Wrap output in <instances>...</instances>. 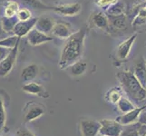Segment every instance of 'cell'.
<instances>
[{"instance_id":"cell-25","label":"cell","mask_w":146,"mask_h":136,"mask_svg":"<svg viewBox=\"0 0 146 136\" xmlns=\"http://www.w3.org/2000/svg\"><path fill=\"white\" fill-rule=\"evenodd\" d=\"M4 7V17H16L18 10L20 9L18 3L17 1H12V0H9Z\"/></svg>"},{"instance_id":"cell-24","label":"cell","mask_w":146,"mask_h":136,"mask_svg":"<svg viewBox=\"0 0 146 136\" xmlns=\"http://www.w3.org/2000/svg\"><path fill=\"white\" fill-rule=\"evenodd\" d=\"M116 105H117L119 111L123 114L129 113V112H131V111H133V109L136 108L134 103H133L128 97H125V96H123L122 99H121Z\"/></svg>"},{"instance_id":"cell-30","label":"cell","mask_w":146,"mask_h":136,"mask_svg":"<svg viewBox=\"0 0 146 136\" xmlns=\"http://www.w3.org/2000/svg\"><path fill=\"white\" fill-rule=\"evenodd\" d=\"M17 17L19 21H27L32 18V12L27 7H22L18 10Z\"/></svg>"},{"instance_id":"cell-8","label":"cell","mask_w":146,"mask_h":136,"mask_svg":"<svg viewBox=\"0 0 146 136\" xmlns=\"http://www.w3.org/2000/svg\"><path fill=\"white\" fill-rule=\"evenodd\" d=\"M89 21H90L89 22L90 26L92 27L98 28L105 32H110L111 26H110L109 20L107 17V15L105 13L101 12V11L94 12L91 15V17H90Z\"/></svg>"},{"instance_id":"cell-17","label":"cell","mask_w":146,"mask_h":136,"mask_svg":"<svg viewBox=\"0 0 146 136\" xmlns=\"http://www.w3.org/2000/svg\"><path fill=\"white\" fill-rule=\"evenodd\" d=\"M87 69H88V64L85 61H83V60H79V61L74 63L72 65H70L65 70H66L71 76L78 77L86 73Z\"/></svg>"},{"instance_id":"cell-35","label":"cell","mask_w":146,"mask_h":136,"mask_svg":"<svg viewBox=\"0 0 146 136\" xmlns=\"http://www.w3.org/2000/svg\"><path fill=\"white\" fill-rule=\"evenodd\" d=\"M9 36H12V34H8V33H7L6 31H5V30L3 29V27H2V26H1V23H0V40L3 39V38H6V37Z\"/></svg>"},{"instance_id":"cell-7","label":"cell","mask_w":146,"mask_h":136,"mask_svg":"<svg viewBox=\"0 0 146 136\" xmlns=\"http://www.w3.org/2000/svg\"><path fill=\"white\" fill-rule=\"evenodd\" d=\"M19 42L16 44V46L11 49V51H10L7 56L5 58L3 61L0 62V76H2V77L7 76V75L12 71V69L17 61Z\"/></svg>"},{"instance_id":"cell-31","label":"cell","mask_w":146,"mask_h":136,"mask_svg":"<svg viewBox=\"0 0 146 136\" xmlns=\"http://www.w3.org/2000/svg\"><path fill=\"white\" fill-rule=\"evenodd\" d=\"M117 1L118 0H96V1H95V5L100 8L106 10L107 8H109L112 6V5L116 3Z\"/></svg>"},{"instance_id":"cell-27","label":"cell","mask_w":146,"mask_h":136,"mask_svg":"<svg viewBox=\"0 0 146 136\" xmlns=\"http://www.w3.org/2000/svg\"><path fill=\"white\" fill-rule=\"evenodd\" d=\"M145 21H146V4L142 7H140L132 25L133 27L141 26L142 24H144Z\"/></svg>"},{"instance_id":"cell-34","label":"cell","mask_w":146,"mask_h":136,"mask_svg":"<svg viewBox=\"0 0 146 136\" xmlns=\"http://www.w3.org/2000/svg\"><path fill=\"white\" fill-rule=\"evenodd\" d=\"M138 122L142 124H145L146 125V109H144L142 113H141L140 116H139V120Z\"/></svg>"},{"instance_id":"cell-10","label":"cell","mask_w":146,"mask_h":136,"mask_svg":"<svg viewBox=\"0 0 146 136\" xmlns=\"http://www.w3.org/2000/svg\"><path fill=\"white\" fill-rule=\"evenodd\" d=\"M27 37L28 43L31 45H33V46H36V45H40L42 44L53 41L54 40V37L50 36V34H46L41 31H39L36 27H34L27 34Z\"/></svg>"},{"instance_id":"cell-16","label":"cell","mask_w":146,"mask_h":136,"mask_svg":"<svg viewBox=\"0 0 146 136\" xmlns=\"http://www.w3.org/2000/svg\"><path fill=\"white\" fill-rule=\"evenodd\" d=\"M54 20L50 17H40L37 18L36 27L39 31H41L46 34H50L54 27Z\"/></svg>"},{"instance_id":"cell-11","label":"cell","mask_w":146,"mask_h":136,"mask_svg":"<svg viewBox=\"0 0 146 136\" xmlns=\"http://www.w3.org/2000/svg\"><path fill=\"white\" fill-rule=\"evenodd\" d=\"M37 21L36 17H32L27 21H18L14 28V34L20 38L27 36V34L36 27Z\"/></svg>"},{"instance_id":"cell-21","label":"cell","mask_w":146,"mask_h":136,"mask_svg":"<svg viewBox=\"0 0 146 136\" xmlns=\"http://www.w3.org/2000/svg\"><path fill=\"white\" fill-rule=\"evenodd\" d=\"M19 20L17 19V16L16 17H3L0 19V23H1V26L3 29L6 31L7 33L10 34H14V28L16 27V25Z\"/></svg>"},{"instance_id":"cell-36","label":"cell","mask_w":146,"mask_h":136,"mask_svg":"<svg viewBox=\"0 0 146 136\" xmlns=\"http://www.w3.org/2000/svg\"><path fill=\"white\" fill-rule=\"evenodd\" d=\"M9 0H0V6H5Z\"/></svg>"},{"instance_id":"cell-5","label":"cell","mask_w":146,"mask_h":136,"mask_svg":"<svg viewBox=\"0 0 146 136\" xmlns=\"http://www.w3.org/2000/svg\"><path fill=\"white\" fill-rule=\"evenodd\" d=\"M101 123L90 118H83L80 121V132L82 136H97L100 133Z\"/></svg>"},{"instance_id":"cell-19","label":"cell","mask_w":146,"mask_h":136,"mask_svg":"<svg viewBox=\"0 0 146 136\" xmlns=\"http://www.w3.org/2000/svg\"><path fill=\"white\" fill-rule=\"evenodd\" d=\"M123 90L122 87H113L109 89L104 94V100L107 103L116 105L119 101L123 97Z\"/></svg>"},{"instance_id":"cell-22","label":"cell","mask_w":146,"mask_h":136,"mask_svg":"<svg viewBox=\"0 0 146 136\" xmlns=\"http://www.w3.org/2000/svg\"><path fill=\"white\" fill-rule=\"evenodd\" d=\"M140 127L141 123L139 122L128 125H123L120 136H140Z\"/></svg>"},{"instance_id":"cell-18","label":"cell","mask_w":146,"mask_h":136,"mask_svg":"<svg viewBox=\"0 0 146 136\" xmlns=\"http://www.w3.org/2000/svg\"><path fill=\"white\" fill-rule=\"evenodd\" d=\"M39 72V67L36 64H30L25 67L21 72L22 81L27 84L29 82H33V80L37 76Z\"/></svg>"},{"instance_id":"cell-20","label":"cell","mask_w":146,"mask_h":136,"mask_svg":"<svg viewBox=\"0 0 146 136\" xmlns=\"http://www.w3.org/2000/svg\"><path fill=\"white\" fill-rule=\"evenodd\" d=\"M107 17L109 20L111 28L118 30H123L124 28H126L127 17L125 16V14L119 15V16H110V15H107Z\"/></svg>"},{"instance_id":"cell-39","label":"cell","mask_w":146,"mask_h":136,"mask_svg":"<svg viewBox=\"0 0 146 136\" xmlns=\"http://www.w3.org/2000/svg\"><path fill=\"white\" fill-rule=\"evenodd\" d=\"M140 136H145V135H143H143H140Z\"/></svg>"},{"instance_id":"cell-15","label":"cell","mask_w":146,"mask_h":136,"mask_svg":"<svg viewBox=\"0 0 146 136\" xmlns=\"http://www.w3.org/2000/svg\"><path fill=\"white\" fill-rule=\"evenodd\" d=\"M133 72L141 84L146 88V61L143 57H141L135 64Z\"/></svg>"},{"instance_id":"cell-33","label":"cell","mask_w":146,"mask_h":136,"mask_svg":"<svg viewBox=\"0 0 146 136\" xmlns=\"http://www.w3.org/2000/svg\"><path fill=\"white\" fill-rule=\"evenodd\" d=\"M17 136H36V135L27 129H20L17 131Z\"/></svg>"},{"instance_id":"cell-4","label":"cell","mask_w":146,"mask_h":136,"mask_svg":"<svg viewBox=\"0 0 146 136\" xmlns=\"http://www.w3.org/2000/svg\"><path fill=\"white\" fill-rule=\"evenodd\" d=\"M101 128L100 134L105 136H120L122 133L123 125L118 123L116 120H108L103 119L100 121Z\"/></svg>"},{"instance_id":"cell-14","label":"cell","mask_w":146,"mask_h":136,"mask_svg":"<svg viewBox=\"0 0 146 136\" xmlns=\"http://www.w3.org/2000/svg\"><path fill=\"white\" fill-rule=\"evenodd\" d=\"M73 34L71 27L67 23H64L63 21L55 22L54 27L52 30L51 34L54 37H57L60 39H67Z\"/></svg>"},{"instance_id":"cell-13","label":"cell","mask_w":146,"mask_h":136,"mask_svg":"<svg viewBox=\"0 0 146 136\" xmlns=\"http://www.w3.org/2000/svg\"><path fill=\"white\" fill-rule=\"evenodd\" d=\"M23 91L28 94L36 95V96L41 98H48L50 96L46 88L42 86L41 84L35 82H29L25 84L23 86Z\"/></svg>"},{"instance_id":"cell-29","label":"cell","mask_w":146,"mask_h":136,"mask_svg":"<svg viewBox=\"0 0 146 136\" xmlns=\"http://www.w3.org/2000/svg\"><path fill=\"white\" fill-rule=\"evenodd\" d=\"M7 122V113H6V107H5V103L3 98L0 96V133L6 126Z\"/></svg>"},{"instance_id":"cell-9","label":"cell","mask_w":146,"mask_h":136,"mask_svg":"<svg viewBox=\"0 0 146 136\" xmlns=\"http://www.w3.org/2000/svg\"><path fill=\"white\" fill-rule=\"evenodd\" d=\"M136 39H137V34H134L132 36L123 40V42H121L119 44L116 50V55L119 60L124 61V60H126L128 58L131 53V50H132V47L134 42L136 41Z\"/></svg>"},{"instance_id":"cell-37","label":"cell","mask_w":146,"mask_h":136,"mask_svg":"<svg viewBox=\"0 0 146 136\" xmlns=\"http://www.w3.org/2000/svg\"><path fill=\"white\" fill-rule=\"evenodd\" d=\"M97 136H98V135H97ZM99 136H105V135H103V134H100V133H99Z\"/></svg>"},{"instance_id":"cell-23","label":"cell","mask_w":146,"mask_h":136,"mask_svg":"<svg viewBox=\"0 0 146 136\" xmlns=\"http://www.w3.org/2000/svg\"><path fill=\"white\" fill-rule=\"evenodd\" d=\"M125 12V4L122 0H118L116 3L112 5L109 8L105 10V14L110 16H119L123 15Z\"/></svg>"},{"instance_id":"cell-2","label":"cell","mask_w":146,"mask_h":136,"mask_svg":"<svg viewBox=\"0 0 146 136\" xmlns=\"http://www.w3.org/2000/svg\"><path fill=\"white\" fill-rule=\"evenodd\" d=\"M124 94L134 104H141L146 101V88L136 78L133 71L120 72L116 75Z\"/></svg>"},{"instance_id":"cell-3","label":"cell","mask_w":146,"mask_h":136,"mask_svg":"<svg viewBox=\"0 0 146 136\" xmlns=\"http://www.w3.org/2000/svg\"><path fill=\"white\" fill-rule=\"evenodd\" d=\"M44 113H46V106L44 105L35 102V101L27 102L23 109L24 123H31L33 121L42 117Z\"/></svg>"},{"instance_id":"cell-1","label":"cell","mask_w":146,"mask_h":136,"mask_svg":"<svg viewBox=\"0 0 146 136\" xmlns=\"http://www.w3.org/2000/svg\"><path fill=\"white\" fill-rule=\"evenodd\" d=\"M87 36V28L83 27L73 33L65 42L60 54L58 66L65 70L74 63L81 60L84 50V40Z\"/></svg>"},{"instance_id":"cell-12","label":"cell","mask_w":146,"mask_h":136,"mask_svg":"<svg viewBox=\"0 0 146 136\" xmlns=\"http://www.w3.org/2000/svg\"><path fill=\"white\" fill-rule=\"evenodd\" d=\"M144 109H146V104L143 105V106H138L135 109H133V111H131V112L123 113V115H121V116H118L116 118V121L122 125H128V124L137 123L141 113H142Z\"/></svg>"},{"instance_id":"cell-40","label":"cell","mask_w":146,"mask_h":136,"mask_svg":"<svg viewBox=\"0 0 146 136\" xmlns=\"http://www.w3.org/2000/svg\"><path fill=\"white\" fill-rule=\"evenodd\" d=\"M145 136H146V134H145Z\"/></svg>"},{"instance_id":"cell-38","label":"cell","mask_w":146,"mask_h":136,"mask_svg":"<svg viewBox=\"0 0 146 136\" xmlns=\"http://www.w3.org/2000/svg\"><path fill=\"white\" fill-rule=\"evenodd\" d=\"M142 1H144V2L146 3V0H142Z\"/></svg>"},{"instance_id":"cell-28","label":"cell","mask_w":146,"mask_h":136,"mask_svg":"<svg viewBox=\"0 0 146 136\" xmlns=\"http://www.w3.org/2000/svg\"><path fill=\"white\" fill-rule=\"evenodd\" d=\"M21 40V38L12 34V36H9L6 38H3L0 40V46L3 47H7V48H13L16 46V44Z\"/></svg>"},{"instance_id":"cell-26","label":"cell","mask_w":146,"mask_h":136,"mask_svg":"<svg viewBox=\"0 0 146 136\" xmlns=\"http://www.w3.org/2000/svg\"><path fill=\"white\" fill-rule=\"evenodd\" d=\"M23 5L26 7L36 9V10H53V7H49L47 5L44 4L40 0H21Z\"/></svg>"},{"instance_id":"cell-32","label":"cell","mask_w":146,"mask_h":136,"mask_svg":"<svg viewBox=\"0 0 146 136\" xmlns=\"http://www.w3.org/2000/svg\"><path fill=\"white\" fill-rule=\"evenodd\" d=\"M11 49L12 48H7V47L0 46V62L3 61V60L7 56L10 51H11Z\"/></svg>"},{"instance_id":"cell-6","label":"cell","mask_w":146,"mask_h":136,"mask_svg":"<svg viewBox=\"0 0 146 136\" xmlns=\"http://www.w3.org/2000/svg\"><path fill=\"white\" fill-rule=\"evenodd\" d=\"M53 11L64 17H75L82 11V5L78 2L59 4L53 7Z\"/></svg>"}]
</instances>
